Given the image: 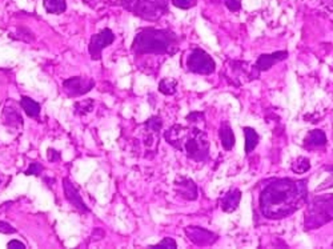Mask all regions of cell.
I'll return each mask as SVG.
<instances>
[{
    "label": "cell",
    "mask_w": 333,
    "mask_h": 249,
    "mask_svg": "<svg viewBox=\"0 0 333 249\" xmlns=\"http://www.w3.org/2000/svg\"><path fill=\"white\" fill-rule=\"evenodd\" d=\"M188 71L199 75H211L216 70V63L211 55L201 48H195L187 57Z\"/></svg>",
    "instance_id": "obj_6"
},
{
    "label": "cell",
    "mask_w": 333,
    "mask_h": 249,
    "mask_svg": "<svg viewBox=\"0 0 333 249\" xmlns=\"http://www.w3.org/2000/svg\"><path fill=\"white\" fill-rule=\"evenodd\" d=\"M308 201L306 180L276 178L269 183L260 195V211L271 220H280L293 215Z\"/></svg>",
    "instance_id": "obj_1"
},
{
    "label": "cell",
    "mask_w": 333,
    "mask_h": 249,
    "mask_svg": "<svg viewBox=\"0 0 333 249\" xmlns=\"http://www.w3.org/2000/svg\"><path fill=\"white\" fill-rule=\"evenodd\" d=\"M8 248L11 249H26V245H24L21 241H17V240H12L7 244Z\"/></svg>",
    "instance_id": "obj_29"
},
{
    "label": "cell",
    "mask_w": 333,
    "mask_h": 249,
    "mask_svg": "<svg viewBox=\"0 0 333 249\" xmlns=\"http://www.w3.org/2000/svg\"><path fill=\"white\" fill-rule=\"evenodd\" d=\"M150 248H177V242L172 237H164L163 240L155 245H151Z\"/></svg>",
    "instance_id": "obj_23"
},
{
    "label": "cell",
    "mask_w": 333,
    "mask_h": 249,
    "mask_svg": "<svg viewBox=\"0 0 333 249\" xmlns=\"http://www.w3.org/2000/svg\"><path fill=\"white\" fill-rule=\"evenodd\" d=\"M146 127L150 129V131L157 132L161 129V127H163V121H161V119L160 118H157V116H153V118H151L150 120L147 121Z\"/></svg>",
    "instance_id": "obj_22"
},
{
    "label": "cell",
    "mask_w": 333,
    "mask_h": 249,
    "mask_svg": "<svg viewBox=\"0 0 333 249\" xmlns=\"http://www.w3.org/2000/svg\"><path fill=\"white\" fill-rule=\"evenodd\" d=\"M242 200V192L237 188H231L228 192L221 196L219 202H220L221 209L227 213H231L236 211Z\"/></svg>",
    "instance_id": "obj_13"
},
{
    "label": "cell",
    "mask_w": 333,
    "mask_h": 249,
    "mask_svg": "<svg viewBox=\"0 0 333 249\" xmlns=\"http://www.w3.org/2000/svg\"><path fill=\"white\" fill-rule=\"evenodd\" d=\"M219 135H220L221 145L225 151H231L235 145V135H233V131H232L231 125L228 121H223L220 125V129H219Z\"/></svg>",
    "instance_id": "obj_15"
},
{
    "label": "cell",
    "mask_w": 333,
    "mask_h": 249,
    "mask_svg": "<svg viewBox=\"0 0 333 249\" xmlns=\"http://www.w3.org/2000/svg\"><path fill=\"white\" fill-rule=\"evenodd\" d=\"M224 3L228 10L232 11V12H237L242 8V2L240 0H224Z\"/></svg>",
    "instance_id": "obj_27"
},
{
    "label": "cell",
    "mask_w": 333,
    "mask_h": 249,
    "mask_svg": "<svg viewBox=\"0 0 333 249\" xmlns=\"http://www.w3.org/2000/svg\"><path fill=\"white\" fill-rule=\"evenodd\" d=\"M184 232L187 235L188 240L197 246H209L219 240V236L216 233L201 227H187L184 229Z\"/></svg>",
    "instance_id": "obj_9"
},
{
    "label": "cell",
    "mask_w": 333,
    "mask_h": 249,
    "mask_svg": "<svg viewBox=\"0 0 333 249\" xmlns=\"http://www.w3.org/2000/svg\"><path fill=\"white\" fill-rule=\"evenodd\" d=\"M59 159H60L59 152H56L52 148L48 149V160H50V162H56V160H59Z\"/></svg>",
    "instance_id": "obj_30"
},
{
    "label": "cell",
    "mask_w": 333,
    "mask_h": 249,
    "mask_svg": "<svg viewBox=\"0 0 333 249\" xmlns=\"http://www.w3.org/2000/svg\"><path fill=\"white\" fill-rule=\"evenodd\" d=\"M197 3V0H172V4L175 7L180 8V10H189V8L195 7Z\"/></svg>",
    "instance_id": "obj_24"
},
{
    "label": "cell",
    "mask_w": 333,
    "mask_h": 249,
    "mask_svg": "<svg viewBox=\"0 0 333 249\" xmlns=\"http://www.w3.org/2000/svg\"><path fill=\"white\" fill-rule=\"evenodd\" d=\"M164 138L177 151L197 163H205L209 156V142L205 128L189 124V127L176 124L164 133Z\"/></svg>",
    "instance_id": "obj_2"
},
{
    "label": "cell",
    "mask_w": 333,
    "mask_h": 249,
    "mask_svg": "<svg viewBox=\"0 0 333 249\" xmlns=\"http://www.w3.org/2000/svg\"><path fill=\"white\" fill-rule=\"evenodd\" d=\"M16 232V229L14 227H11L8 222L6 221H0V233L3 235H11V233Z\"/></svg>",
    "instance_id": "obj_28"
},
{
    "label": "cell",
    "mask_w": 333,
    "mask_h": 249,
    "mask_svg": "<svg viewBox=\"0 0 333 249\" xmlns=\"http://www.w3.org/2000/svg\"><path fill=\"white\" fill-rule=\"evenodd\" d=\"M122 2L127 11L144 20H159L168 11V0H122Z\"/></svg>",
    "instance_id": "obj_5"
},
{
    "label": "cell",
    "mask_w": 333,
    "mask_h": 249,
    "mask_svg": "<svg viewBox=\"0 0 333 249\" xmlns=\"http://www.w3.org/2000/svg\"><path fill=\"white\" fill-rule=\"evenodd\" d=\"M4 124L10 125V127H16V125H23V119H21L20 114L15 109L14 107H6L3 112Z\"/></svg>",
    "instance_id": "obj_18"
},
{
    "label": "cell",
    "mask_w": 333,
    "mask_h": 249,
    "mask_svg": "<svg viewBox=\"0 0 333 249\" xmlns=\"http://www.w3.org/2000/svg\"><path fill=\"white\" fill-rule=\"evenodd\" d=\"M244 131V136H245V155H251L253 149L257 147L258 144V133L251 127H244L243 128Z\"/></svg>",
    "instance_id": "obj_16"
},
{
    "label": "cell",
    "mask_w": 333,
    "mask_h": 249,
    "mask_svg": "<svg viewBox=\"0 0 333 249\" xmlns=\"http://www.w3.org/2000/svg\"><path fill=\"white\" fill-rule=\"evenodd\" d=\"M63 189H64L65 199L71 202V206H74L78 211H80L83 213L89 212V208L85 206V202L82 199V195L79 193L78 187L68 177L63 178Z\"/></svg>",
    "instance_id": "obj_10"
},
{
    "label": "cell",
    "mask_w": 333,
    "mask_h": 249,
    "mask_svg": "<svg viewBox=\"0 0 333 249\" xmlns=\"http://www.w3.org/2000/svg\"><path fill=\"white\" fill-rule=\"evenodd\" d=\"M44 8L48 14L60 15L67 10V3L65 0H44Z\"/></svg>",
    "instance_id": "obj_19"
},
{
    "label": "cell",
    "mask_w": 333,
    "mask_h": 249,
    "mask_svg": "<svg viewBox=\"0 0 333 249\" xmlns=\"http://www.w3.org/2000/svg\"><path fill=\"white\" fill-rule=\"evenodd\" d=\"M159 91L163 95H175L177 91V80L172 78H164L159 83Z\"/></svg>",
    "instance_id": "obj_20"
},
{
    "label": "cell",
    "mask_w": 333,
    "mask_h": 249,
    "mask_svg": "<svg viewBox=\"0 0 333 249\" xmlns=\"http://www.w3.org/2000/svg\"><path fill=\"white\" fill-rule=\"evenodd\" d=\"M75 105H79V107H83V109H80V111H79V114L84 115V114H88V112L91 111L92 108H93V101H92V100L79 101V103H76Z\"/></svg>",
    "instance_id": "obj_26"
},
{
    "label": "cell",
    "mask_w": 333,
    "mask_h": 249,
    "mask_svg": "<svg viewBox=\"0 0 333 249\" xmlns=\"http://www.w3.org/2000/svg\"><path fill=\"white\" fill-rule=\"evenodd\" d=\"M179 44L180 39L172 31L143 28L133 39L132 51L136 55H175Z\"/></svg>",
    "instance_id": "obj_3"
},
{
    "label": "cell",
    "mask_w": 333,
    "mask_h": 249,
    "mask_svg": "<svg viewBox=\"0 0 333 249\" xmlns=\"http://www.w3.org/2000/svg\"><path fill=\"white\" fill-rule=\"evenodd\" d=\"M326 142H328V139H326L325 132L321 129H313L306 135L305 140H304V147L305 148H320V147H324Z\"/></svg>",
    "instance_id": "obj_14"
},
{
    "label": "cell",
    "mask_w": 333,
    "mask_h": 249,
    "mask_svg": "<svg viewBox=\"0 0 333 249\" xmlns=\"http://www.w3.org/2000/svg\"><path fill=\"white\" fill-rule=\"evenodd\" d=\"M288 51H277V52H273V54L260 55L257 61H256L255 67L258 72L268 71V70H271L275 64L288 59Z\"/></svg>",
    "instance_id": "obj_12"
},
{
    "label": "cell",
    "mask_w": 333,
    "mask_h": 249,
    "mask_svg": "<svg viewBox=\"0 0 333 249\" xmlns=\"http://www.w3.org/2000/svg\"><path fill=\"white\" fill-rule=\"evenodd\" d=\"M333 221V195L317 196L305 213V228L316 229Z\"/></svg>",
    "instance_id": "obj_4"
},
{
    "label": "cell",
    "mask_w": 333,
    "mask_h": 249,
    "mask_svg": "<svg viewBox=\"0 0 333 249\" xmlns=\"http://www.w3.org/2000/svg\"><path fill=\"white\" fill-rule=\"evenodd\" d=\"M41 171H43V165L40 164V163H32V164L28 167V169L26 171V175L27 176H39L41 173Z\"/></svg>",
    "instance_id": "obj_25"
},
{
    "label": "cell",
    "mask_w": 333,
    "mask_h": 249,
    "mask_svg": "<svg viewBox=\"0 0 333 249\" xmlns=\"http://www.w3.org/2000/svg\"><path fill=\"white\" fill-rule=\"evenodd\" d=\"M311 168V162L310 159L304 157V156H300L292 163L291 165V169H292L295 173H305V172L310 171Z\"/></svg>",
    "instance_id": "obj_21"
},
{
    "label": "cell",
    "mask_w": 333,
    "mask_h": 249,
    "mask_svg": "<svg viewBox=\"0 0 333 249\" xmlns=\"http://www.w3.org/2000/svg\"><path fill=\"white\" fill-rule=\"evenodd\" d=\"M175 192L180 196L181 199L187 201H195L197 199V185L189 177H177L175 180Z\"/></svg>",
    "instance_id": "obj_11"
},
{
    "label": "cell",
    "mask_w": 333,
    "mask_h": 249,
    "mask_svg": "<svg viewBox=\"0 0 333 249\" xmlns=\"http://www.w3.org/2000/svg\"><path fill=\"white\" fill-rule=\"evenodd\" d=\"M20 107L23 108V111L30 118H38L39 115H40V104L36 103L35 100H32L31 98H28V96H21Z\"/></svg>",
    "instance_id": "obj_17"
},
{
    "label": "cell",
    "mask_w": 333,
    "mask_h": 249,
    "mask_svg": "<svg viewBox=\"0 0 333 249\" xmlns=\"http://www.w3.org/2000/svg\"><path fill=\"white\" fill-rule=\"evenodd\" d=\"M113 41H115V35L109 28H104L102 32L93 35L88 46L89 55H91L92 59L93 60H100L103 50L111 46Z\"/></svg>",
    "instance_id": "obj_7"
},
{
    "label": "cell",
    "mask_w": 333,
    "mask_h": 249,
    "mask_svg": "<svg viewBox=\"0 0 333 249\" xmlns=\"http://www.w3.org/2000/svg\"><path fill=\"white\" fill-rule=\"evenodd\" d=\"M93 85H95V83L92 79L82 78V76L69 78L63 81V89L71 98H78V96L88 94L93 88Z\"/></svg>",
    "instance_id": "obj_8"
}]
</instances>
